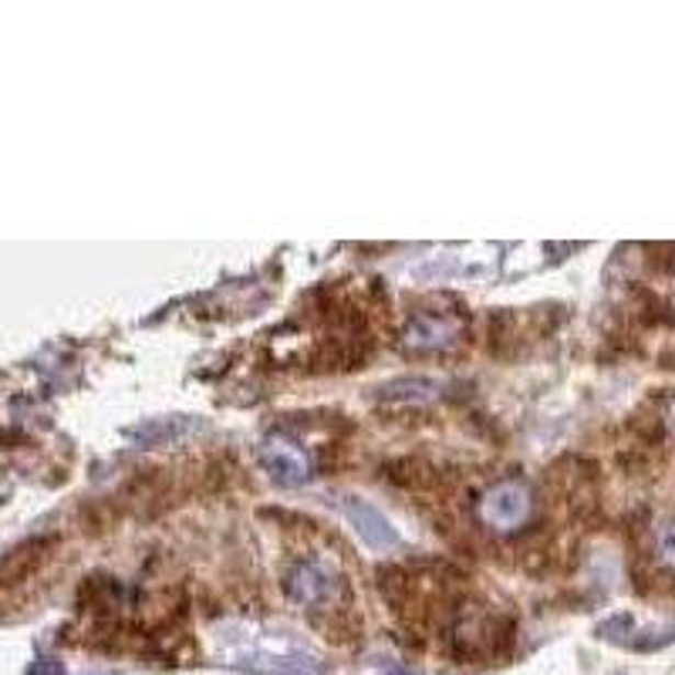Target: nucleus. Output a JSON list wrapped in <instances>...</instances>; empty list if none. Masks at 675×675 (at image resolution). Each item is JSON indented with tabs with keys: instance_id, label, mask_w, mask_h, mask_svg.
I'll list each match as a JSON object with an SVG mask.
<instances>
[{
	"instance_id": "7",
	"label": "nucleus",
	"mask_w": 675,
	"mask_h": 675,
	"mask_svg": "<svg viewBox=\"0 0 675 675\" xmlns=\"http://www.w3.org/2000/svg\"><path fill=\"white\" fill-rule=\"evenodd\" d=\"M665 426H668V429L675 432V398L668 402V409H665Z\"/></svg>"
},
{
	"instance_id": "3",
	"label": "nucleus",
	"mask_w": 675,
	"mask_h": 675,
	"mask_svg": "<svg viewBox=\"0 0 675 675\" xmlns=\"http://www.w3.org/2000/svg\"><path fill=\"white\" fill-rule=\"evenodd\" d=\"M463 338V322L449 318V314H416L405 325V345L416 351H442Z\"/></svg>"
},
{
	"instance_id": "2",
	"label": "nucleus",
	"mask_w": 675,
	"mask_h": 675,
	"mask_svg": "<svg viewBox=\"0 0 675 675\" xmlns=\"http://www.w3.org/2000/svg\"><path fill=\"white\" fill-rule=\"evenodd\" d=\"M533 514V493L527 483L520 480H500L493 483L480 504H476V517L486 530L493 533H514L520 530Z\"/></svg>"
},
{
	"instance_id": "4",
	"label": "nucleus",
	"mask_w": 675,
	"mask_h": 675,
	"mask_svg": "<svg viewBox=\"0 0 675 675\" xmlns=\"http://www.w3.org/2000/svg\"><path fill=\"white\" fill-rule=\"evenodd\" d=\"M260 460H263L267 473L274 476L278 483L294 486V483H304V480H307V460H304L301 449H297L294 442H288V439H270V442L260 449Z\"/></svg>"
},
{
	"instance_id": "5",
	"label": "nucleus",
	"mask_w": 675,
	"mask_h": 675,
	"mask_svg": "<svg viewBox=\"0 0 675 675\" xmlns=\"http://www.w3.org/2000/svg\"><path fill=\"white\" fill-rule=\"evenodd\" d=\"M345 514L351 517V524L358 527V533L365 537V544L369 548H375V551H392L395 544H398V533H395V527L375 510V507H369L365 500H345Z\"/></svg>"
},
{
	"instance_id": "1",
	"label": "nucleus",
	"mask_w": 675,
	"mask_h": 675,
	"mask_svg": "<svg viewBox=\"0 0 675 675\" xmlns=\"http://www.w3.org/2000/svg\"><path fill=\"white\" fill-rule=\"evenodd\" d=\"M284 592L291 595V601L314 611V618H322V615L331 618L335 628L348 618V608H351L348 581L318 558H301L284 574ZM331 625H328V635H331Z\"/></svg>"
},
{
	"instance_id": "6",
	"label": "nucleus",
	"mask_w": 675,
	"mask_h": 675,
	"mask_svg": "<svg viewBox=\"0 0 675 675\" xmlns=\"http://www.w3.org/2000/svg\"><path fill=\"white\" fill-rule=\"evenodd\" d=\"M652 544H655V558H659V564L675 567V520H665V524L655 527Z\"/></svg>"
}]
</instances>
